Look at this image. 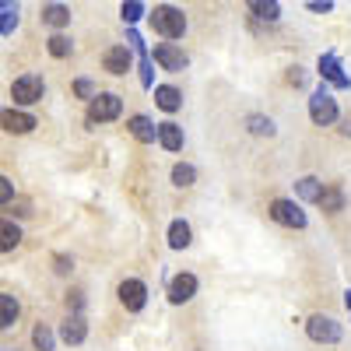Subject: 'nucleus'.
I'll return each mask as SVG.
<instances>
[{"label": "nucleus", "mask_w": 351, "mask_h": 351, "mask_svg": "<svg viewBox=\"0 0 351 351\" xmlns=\"http://www.w3.org/2000/svg\"><path fill=\"white\" fill-rule=\"evenodd\" d=\"M148 21H152V28L162 36V39H183V32H186V14L176 8V4H158L152 14H148Z\"/></svg>", "instance_id": "obj_1"}, {"label": "nucleus", "mask_w": 351, "mask_h": 351, "mask_svg": "<svg viewBox=\"0 0 351 351\" xmlns=\"http://www.w3.org/2000/svg\"><path fill=\"white\" fill-rule=\"evenodd\" d=\"M337 116H341L337 99L330 95L327 84H319L316 92L309 95V120H313L316 127H330V123H337Z\"/></svg>", "instance_id": "obj_2"}, {"label": "nucleus", "mask_w": 351, "mask_h": 351, "mask_svg": "<svg viewBox=\"0 0 351 351\" xmlns=\"http://www.w3.org/2000/svg\"><path fill=\"white\" fill-rule=\"evenodd\" d=\"M120 112H123V99L120 95L116 92H99L92 102H88V127L120 120Z\"/></svg>", "instance_id": "obj_3"}, {"label": "nucleus", "mask_w": 351, "mask_h": 351, "mask_svg": "<svg viewBox=\"0 0 351 351\" xmlns=\"http://www.w3.org/2000/svg\"><path fill=\"white\" fill-rule=\"evenodd\" d=\"M306 334H309V341H316V344H337L341 337H344V330H341V324L334 316H324V313H313L309 319H306Z\"/></svg>", "instance_id": "obj_4"}, {"label": "nucleus", "mask_w": 351, "mask_h": 351, "mask_svg": "<svg viewBox=\"0 0 351 351\" xmlns=\"http://www.w3.org/2000/svg\"><path fill=\"white\" fill-rule=\"evenodd\" d=\"M43 92H46V84H43L39 74H21V77L11 81L14 106H36V102H43Z\"/></svg>", "instance_id": "obj_5"}, {"label": "nucleus", "mask_w": 351, "mask_h": 351, "mask_svg": "<svg viewBox=\"0 0 351 351\" xmlns=\"http://www.w3.org/2000/svg\"><path fill=\"white\" fill-rule=\"evenodd\" d=\"M271 218H274L278 225H285V228H306V225H309L302 204H299V200H288V197L271 200Z\"/></svg>", "instance_id": "obj_6"}, {"label": "nucleus", "mask_w": 351, "mask_h": 351, "mask_svg": "<svg viewBox=\"0 0 351 351\" xmlns=\"http://www.w3.org/2000/svg\"><path fill=\"white\" fill-rule=\"evenodd\" d=\"M152 64H158L162 71H169V74H180V71H186V53L176 46V43H155V53H152Z\"/></svg>", "instance_id": "obj_7"}, {"label": "nucleus", "mask_w": 351, "mask_h": 351, "mask_svg": "<svg viewBox=\"0 0 351 351\" xmlns=\"http://www.w3.org/2000/svg\"><path fill=\"white\" fill-rule=\"evenodd\" d=\"M116 295H120L127 313H141L144 306H148V285H144L141 278H127V281H120Z\"/></svg>", "instance_id": "obj_8"}, {"label": "nucleus", "mask_w": 351, "mask_h": 351, "mask_svg": "<svg viewBox=\"0 0 351 351\" xmlns=\"http://www.w3.org/2000/svg\"><path fill=\"white\" fill-rule=\"evenodd\" d=\"M316 74L324 77V84H330V88H351V77L344 74V67H341V60H337V53H324L319 56V64H316Z\"/></svg>", "instance_id": "obj_9"}, {"label": "nucleus", "mask_w": 351, "mask_h": 351, "mask_svg": "<svg viewBox=\"0 0 351 351\" xmlns=\"http://www.w3.org/2000/svg\"><path fill=\"white\" fill-rule=\"evenodd\" d=\"M197 295V274L183 271V274H172L169 278V302L172 306H183Z\"/></svg>", "instance_id": "obj_10"}, {"label": "nucleus", "mask_w": 351, "mask_h": 351, "mask_svg": "<svg viewBox=\"0 0 351 351\" xmlns=\"http://www.w3.org/2000/svg\"><path fill=\"white\" fill-rule=\"evenodd\" d=\"M102 67L109 71V74H127L130 67H134V49L130 46H109L106 49V56H102Z\"/></svg>", "instance_id": "obj_11"}, {"label": "nucleus", "mask_w": 351, "mask_h": 351, "mask_svg": "<svg viewBox=\"0 0 351 351\" xmlns=\"http://www.w3.org/2000/svg\"><path fill=\"white\" fill-rule=\"evenodd\" d=\"M0 127H4L8 134H28V130H36V116L32 112H25V109H4L0 112Z\"/></svg>", "instance_id": "obj_12"}, {"label": "nucleus", "mask_w": 351, "mask_h": 351, "mask_svg": "<svg viewBox=\"0 0 351 351\" xmlns=\"http://www.w3.org/2000/svg\"><path fill=\"white\" fill-rule=\"evenodd\" d=\"M183 127L176 123V120H165V123H158V144L165 152H183Z\"/></svg>", "instance_id": "obj_13"}, {"label": "nucleus", "mask_w": 351, "mask_h": 351, "mask_svg": "<svg viewBox=\"0 0 351 351\" xmlns=\"http://www.w3.org/2000/svg\"><path fill=\"white\" fill-rule=\"evenodd\" d=\"M127 130H130L141 144H155V141H158V123H152L148 116H141V112L127 120Z\"/></svg>", "instance_id": "obj_14"}, {"label": "nucleus", "mask_w": 351, "mask_h": 351, "mask_svg": "<svg viewBox=\"0 0 351 351\" xmlns=\"http://www.w3.org/2000/svg\"><path fill=\"white\" fill-rule=\"evenodd\" d=\"M155 106L162 112H176L183 106V92H180V88H172V84H155Z\"/></svg>", "instance_id": "obj_15"}, {"label": "nucleus", "mask_w": 351, "mask_h": 351, "mask_svg": "<svg viewBox=\"0 0 351 351\" xmlns=\"http://www.w3.org/2000/svg\"><path fill=\"white\" fill-rule=\"evenodd\" d=\"M60 337H64L67 344H81V341L88 337V319L77 316V313H71V316L64 319V327H60Z\"/></svg>", "instance_id": "obj_16"}, {"label": "nucleus", "mask_w": 351, "mask_h": 351, "mask_svg": "<svg viewBox=\"0 0 351 351\" xmlns=\"http://www.w3.org/2000/svg\"><path fill=\"white\" fill-rule=\"evenodd\" d=\"M316 208H324L327 215H337V211H344V190H341L337 183L324 186V193H319V200H316Z\"/></svg>", "instance_id": "obj_17"}, {"label": "nucleus", "mask_w": 351, "mask_h": 351, "mask_svg": "<svg viewBox=\"0 0 351 351\" xmlns=\"http://www.w3.org/2000/svg\"><path fill=\"white\" fill-rule=\"evenodd\" d=\"M190 243H193V228H190V221L176 218V221L169 225V246H172V250H186Z\"/></svg>", "instance_id": "obj_18"}, {"label": "nucleus", "mask_w": 351, "mask_h": 351, "mask_svg": "<svg viewBox=\"0 0 351 351\" xmlns=\"http://www.w3.org/2000/svg\"><path fill=\"white\" fill-rule=\"evenodd\" d=\"M21 243V228L14 225V218H0V253H11Z\"/></svg>", "instance_id": "obj_19"}, {"label": "nucleus", "mask_w": 351, "mask_h": 351, "mask_svg": "<svg viewBox=\"0 0 351 351\" xmlns=\"http://www.w3.org/2000/svg\"><path fill=\"white\" fill-rule=\"evenodd\" d=\"M18 316H21L18 299H14V295H4V291H0V330L14 327V324H18Z\"/></svg>", "instance_id": "obj_20"}, {"label": "nucleus", "mask_w": 351, "mask_h": 351, "mask_svg": "<svg viewBox=\"0 0 351 351\" xmlns=\"http://www.w3.org/2000/svg\"><path fill=\"white\" fill-rule=\"evenodd\" d=\"M43 21L49 28H64V25H71V8L67 4H43Z\"/></svg>", "instance_id": "obj_21"}, {"label": "nucleus", "mask_w": 351, "mask_h": 351, "mask_svg": "<svg viewBox=\"0 0 351 351\" xmlns=\"http://www.w3.org/2000/svg\"><path fill=\"white\" fill-rule=\"evenodd\" d=\"M319 193H324V183H319L316 176H302V180L295 183V197H299V200H306V204H316V200H319Z\"/></svg>", "instance_id": "obj_22"}, {"label": "nucleus", "mask_w": 351, "mask_h": 351, "mask_svg": "<svg viewBox=\"0 0 351 351\" xmlns=\"http://www.w3.org/2000/svg\"><path fill=\"white\" fill-rule=\"evenodd\" d=\"M250 14L260 21H278L281 18V4L278 0H250Z\"/></svg>", "instance_id": "obj_23"}, {"label": "nucleus", "mask_w": 351, "mask_h": 351, "mask_svg": "<svg viewBox=\"0 0 351 351\" xmlns=\"http://www.w3.org/2000/svg\"><path fill=\"white\" fill-rule=\"evenodd\" d=\"M246 130L253 137H274V120L271 116H260V112H250L246 116Z\"/></svg>", "instance_id": "obj_24"}, {"label": "nucleus", "mask_w": 351, "mask_h": 351, "mask_svg": "<svg viewBox=\"0 0 351 351\" xmlns=\"http://www.w3.org/2000/svg\"><path fill=\"white\" fill-rule=\"evenodd\" d=\"M193 183H197V169H193L190 162H176V165H172V186L186 190V186H193Z\"/></svg>", "instance_id": "obj_25"}, {"label": "nucleus", "mask_w": 351, "mask_h": 351, "mask_svg": "<svg viewBox=\"0 0 351 351\" xmlns=\"http://www.w3.org/2000/svg\"><path fill=\"white\" fill-rule=\"evenodd\" d=\"M46 49L56 56V60H64V56H71V49H74V43L64 36V32H53L49 39H46Z\"/></svg>", "instance_id": "obj_26"}, {"label": "nucleus", "mask_w": 351, "mask_h": 351, "mask_svg": "<svg viewBox=\"0 0 351 351\" xmlns=\"http://www.w3.org/2000/svg\"><path fill=\"white\" fill-rule=\"evenodd\" d=\"M32 344H36V351H53L56 337H53V330H49L46 324H36V327H32Z\"/></svg>", "instance_id": "obj_27"}, {"label": "nucleus", "mask_w": 351, "mask_h": 351, "mask_svg": "<svg viewBox=\"0 0 351 351\" xmlns=\"http://www.w3.org/2000/svg\"><path fill=\"white\" fill-rule=\"evenodd\" d=\"M144 11H148V8H144L141 0H127V4L120 8V18H123L127 25H134V21H141V18H144Z\"/></svg>", "instance_id": "obj_28"}, {"label": "nucleus", "mask_w": 351, "mask_h": 351, "mask_svg": "<svg viewBox=\"0 0 351 351\" xmlns=\"http://www.w3.org/2000/svg\"><path fill=\"white\" fill-rule=\"evenodd\" d=\"M18 28V4H11L4 14H0V36H11Z\"/></svg>", "instance_id": "obj_29"}, {"label": "nucleus", "mask_w": 351, "mask_h": 351, "mask_svg": "<svg viewBox=\"0 0 351 351\" xmlns=\"http://www.w3.org/2000/svg\"><path fill=\"white\" fill-rule=\"evenodd\" d=\"M74 95H77V99H88V102H92V99L99 95V88H95V81H88V77H77V81H74Z\"/></svg>", "instance_id": "obj_30"}, {"label": "nucleus", "mask_w": 351, "mask_h": 351, "mask_svg": "<svg viewBox=\"0 0 351 351\" xmlns=\"http://www.w3.org/2000/svg\"><path fill=\"white\" fill-rule=\"evenodd\" d=\"M155 64H152V56H144V60H141V84L144 88H155Z\"/></svg>", "instance_id": "obj_31"}, {"label": "nucleus", "mask_w": 351, "mask_h": 351, "mask_svg": "<svg viewBox=\"0 0 351 351\" xmlns=\"http://www.w3.org/2000/svg\"><path fill=\"white\" fill-rule=\"evenodd\" d=\"M53 271H56V274H71V271H74V260H71L67 253H56V256H53Z\"/></svg>", "instance_id": "obj_32"}, {"label": "nucleus", "mask_w": 351, "mask_h": 351, "mask_svg": "<svg viewBox=\"0 0 351 351\" xmlns=\"http://www.w3.org/2000/svg\"><path fill=\"white\" fill-rule=\"evenodd\" d=\"M11 200H14V183L8 176H0V204H11Z\"/></svg>", "instance_id": "obj_33"}, {"label": "nucleus", "mask_w": 351, "mask_h": 351, "mask_svg": "<svg viewBox=\"0 0 351 351\" xmlns=\"http://www.w3.org/2000/svg\"><path fill=\"white\" fill-rule=\"evenodd\" d=\"M67 306L81 316V309H84V291H71V295H67Z\"/></svg>", "instance_id": "obj_34"}, {"label": "nucleus", "mask_w": 351, "mask_h": 351, "mask_svg": "<svg viewBox=\"0 0 351 351\" xmlns=\"http://www.w3.org/2000/svg\"><path fill=\"white\" fill-rule=\"evenodd\" d=\"M306 8H309L313 14H327V11H330L334 4H330V0H309V4H306Z\"/></svg>", "instance_id": "obj_35"}, {"label": "nucleus", "mask_w": 351, "mask_h": 351, "mask_svg": "<svg viewBox=\"0 0 351 351\" xmlns=\"http://www.w3.org/2000/svg\"><path fill=\"white\" fill-rule=\"evenodd\" d=\"M288 84L302 88V84H306V71H302V67H291V71H288Z\"/></svg>", "instance_id": "obj_36"}, {"label": "nucleus", "mask_w": 351, "mask_h": 351, "mask_svg": "<svg viewBox=\"0 0 351 351\" xmlns=\"http://www.w3.org/2000/svg\"><path fill=\"white\" fill-rule=\"evenodd\" d=\"M344 306H348V309H351V288H348V291H344Z\"/></svg>", "instance_id": "obj_37"}, {"label": "nucleus", "mask_w": 351, "mask_h": 351, "mask_svg": "<svg viewBox=\"0 0 351 351\" xmlns=\"http://www.w3.org/2000/svg\"><path fill=\"white\" fill-rule=\"evenodd\" d=\"M8 8H11V4H8V0H0V14H4V11H8Z\"/></svg>", "instance_id": "obj_38"}]
</instances>
